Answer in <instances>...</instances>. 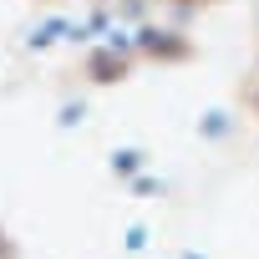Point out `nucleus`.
Returning <instances> with one entry per match:
<instances>
[{
  "label": "nucleus",
  "mask_w": 259,
  "mask_h": 259,
  "mask_svg": "<svg viewBox=\"0 0 259 259\" xmlns=\"http://www.w3.org/2000/svg\"><path fill=\"white\" fill-rule=\"evenodd\" d=\"M254 26H259V11H254Z\"/></svg>",
  "instance_id": "obj_1"
}]
</instances>
